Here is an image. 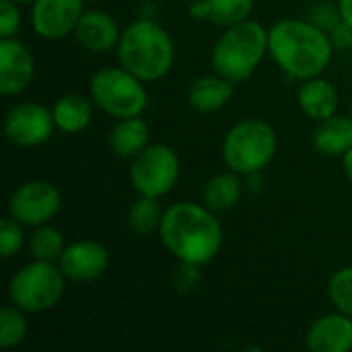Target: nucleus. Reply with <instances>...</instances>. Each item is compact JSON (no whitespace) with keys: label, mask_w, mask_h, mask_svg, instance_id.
Returning <instances> with one entry per match:
<instances>
[{"label":"nucleus","mask_w":352,"mask_h":352,"mask_svg":"<svg viewBox=\"0 0 352 352\" xmlns=\"http://www.w3.org/2000/svg\"><path fill=\"white\" fill-rule=\"evenodd\" d=\"M159 237L177 262L204 266L217 258L225 235L214 210L206 204L175 202L163 212Z\"/></svg>","instance_id":"f257e3e1"},{"label":"nucleus","mask_w":352,"mask_h":352,"mask_svg":"<svg viewBox=\"0 0 352 352\" xmlns=\"http://www.w3.org/2000/svg\"><path fill=\"white\" fill-rule=\"evenodd\" d=\"M330 33L309 19H283L268 29V54L291 78L320 76L332 62Z\"/></svg>","instance_id":"f03ea898"},{"label":"nucleus","mask_w":352,"mask_h":352,"mask_svg":"<svg viewBox=\"0 0 352 352\" xmlns=\"http://www.w3.org/2000/svg\"><path fill=\"white\" fill-rule=\"evenodd\" d=\"M120 66L144 82L165 78L175 60V45L171 35L151 19L130 23L118 43Z\"/></svg>","instance_id":"7ed1b4c3"},{"label":"nucleus","mask_w":352,"mask_h":352,"mask_svg":"<svg viewBox=\"0 0 352 352\" xmlns=\"http://www.w3.org/2000/svg\"><path fill=\"white\" fill-rule=\"evenodd\" d=\"M266 54L268 29L258 21L245 19L237 25L225 27V33L212 47L210 62L217 74L231 82H243L258 70Z\"/></svg>","instance_id":"20e7f679"},{"label":"nucleus","mask_w":352,"mask_h":352,"mask_svg":"<svg viewBox=\"0 0 352 352\" xmlns=\"http://www.w3.org/2000/svg\"><path fill=\"white\" fill-rule=\"evenodd\" d=\"M278 148L274 128L260 120L248 118L229 128L223 140V161L229 171L239 175L260 173L270 165Z\"/></svg>","instance_id":"39448f33"},{"label":"nucleus","mask_w":352,"mask_h":352,"mask_svg":"<svg viewBox=\"0 0 352 352\" xmlns=\"http://www.w3.org/2000/svg\"><path fill=\"white\" fill-rule=\"evenodd\" d=\"M66 280L58 262L31 260L10 276L8 301L25 314L50 311L62 301Z\"/></svg>","instance_id":"423d86ee"},{"label":"nucleus","mask_w":352,"mask_h":352,"mask_svg":"<svg viewBox=\"0 0 352 352\" xmlns=\"http://www.w3.org/2000/svg\"><path fill=\"white\" fill-rule=\"evenodd\" d=\"M93 103L116 120L142 116L148 105L144 80L128 72L124 66L99 68L89 82Z\"/></svg>","instance_id":"0eeeda50"},{"label":"nucleus","mask_w":352,"mask_h":352,"mask_svg":"<svg viewBox=\"0 0 352 352\" xmlns=\"http://www.w3.org/2000/svg\"><path fill=\"white\" fill-rule=\"evenodd\" d=\"M182 173V163L177 153L167 144H148L140 155L132 159L130 184L138 196L163 198L169 194Z\"/></svg>","instance_id":"6e6552de"},{"label":"nucleus","mask_w":352,"mask_h":352,"mask_svg":"<svg viewBox=\"0 0 352 352\" xmlns=\"http://www.w3.org/2000/svg\"><path fill=\"white\" fill-rule=\"evenodd\" d=\"M62 206L60 190L45 179H31L16 186L8 198V217L23 227H41L50 223Z\"/></svg>","instance_id":"1a4fd4ad"},{"label":"nucleus","mask_w":352,"mask_h":352,"mask_svg":"<svg viewBox=\"0 0 352 352\" xmlns=\"http://www.w3.org/2000/svg\"><path fill=\"white\" fill-rule=\"evenodd\" d=\"M56 124L52 109L37 101H23L14 107H10L2 122L4 138L12 146L21 148H33L52 138Z\"/></svg>","instance_id":"9d476101"},{"label":"nucleus","mask_w":352,"mask_h":352,"mask_svg":"<svg viewBox=\"0 0 352 352\" xmlns=\"http://www.w3.org/2000/svg\"><path fill=\"white\" fill-rule=\"evenodd\" d=\"M82 12V0H35L31 27L39 37L56 41L74 33Z\"/></svg>","instance_id":"9b49d317"},{"label":"nucleus","mask_w":352,"mask_h":352,"mask_svg":"<svg viewBox=\"0 0 352 352\" xmlns=\"http://www.w3.org/2000/svg\"><path fill=\"white\" fill-rule=\"evenodd\" d=\"M62 274L72 283H91L105 274L109 266V252L93 239L68 243L58 260Z\"/></svg>","instance_id":"f8f14e48"},{"label":"nucleus","mask_w":352,"mask_h":352,"mask_svg":"<svg viewBox=\"0 0 352 352\" xmlns=\"http://www.w3.org/2000/svg\"><path fill=\"white\" fill-rule=\"evenodd\" d=\"M35 78V60L27 45L14 37L0 39V93L14 97Z\"/></svg>","instance_id":"ddd939ff"},{"label":"nucleus","mask_w":352,"mask_h":352,"mask_svg":"<svg viewBox=\"0 0 352 352\" xmlns=\"http://www.w3.org/2000/svg\"><path fill=\"white\" fill-rule=\"evenodd\" d=\"M305 349L309 352H351L352 351V318L334 311L318 318L307 334Z\"/></svg>","instance_id":"4468645a"},{"label":"nucleus","mask_w":352,"mask_h":352,"mask_svg":"<svg viewBox=\"0 0 352 352\" xmlns=\"http://www.w3.org/2000/svg\"><path fill=\"white\" fill-rule=\"evenodd\" d=\"M74 37L85 50L101 54L118 47L122 31L111 14L103 10H85L80 21L76 23Z\"/></svg>","instance_id":"2eb2a0df"},{"label":"nucleus","mask_w":352,"mask_h":352,"mask_svg":"<svg viewBox=\"0 0 352 352\" xmlns=\"http://www.w3.org/2000/svg\"><path fill=\"white\" fill-rule=\"evenodd\" d=\"M297 103L309 120L324 122L336 116L338 105H340V95L330 80L322 76H314V78L303 80V85L299 87Z\"/></svg>","instance_id":"dca6fc26"},{"label":"nucleus","mask_w":352,"mask_h":352,"mask_svg":"<svg viewBox=\"0 0 352 352\" xmlns=\"http://www.w3.org/2000/svg\"><path fill=\"white\" fill-rule=\"evenodd\" d=\"M233 85L221 74L198 76L188 89V103L200 113H214L223 109L233 97Z\"/></svg>","instance_id":"f3484780"},{"label":"nucleus","mask_w":352,"mask_h":352,"mask_svg":"<svg viewBox=\"0 0 352 352\" xmlns=\"http://www.w3.org/2000/svg\"><path fill=\"white\" fill-rule=\"evenodd\" d=\"M148 138H151L148 124L140 116H134V118L120 120L111 128L107 142H109V148L116 157L134 159L136 155H140L148 146Z\"/></svg>","instance_id":"a211bd4d"},{"label":"nucleus","mask_w":352,"mask_h":352,"mask_svg":"<svg viewBox=\"0 0 352 352\" xmlns=\"http://www.w3.org/2000/svg\"><path fill=\"white\" fill-rule=\"evenodd\" d=\"M254 0H194L190 2V16L210 21L217 27H231L250 19Z\"/></svg>","instance_id":"6ab92c4d"},{"label":"nucleus","mask_w":352,"mask_h":352,"mask_svg":"<svg viewBox=\"0 0 352 352\" xmlns=\"http://www.w3.org/2000/svg\"><path fill=\"white\" fill-rule=\"evenodd\" d=\"M314 148L324 157H344L352 148V116H332L314 132Z\"/></svg>","instance_id":"aec40b11"},{"label":"nucleus","mask_w":352,"mask_h":352,"mask_svg":"<svg viewBox=\"0 0 352 352\" xmlns=\"http://www.w3.org/2000/svg\"><path fill=\"white\" fill-rule=\"evenodd\" d=\"M93 105H95L93 99L89 101L82 95L60 97L52 107L56 128L66 134H78L87 130L93 122Z\"/></svg>","instance_id":"412c9836"},{"label":"nucleus","mask_w":352,"mask_h":352,"mask_svg":"<svg viewBox=\"0 0 352 352\" xmlns=\"http://www.w3.org/2000/svg\"><path fill=\"white\" fill-rule=\"evenodd\" d=\"M241 194H243V184L239 179V173L225 171V173L212 175L206 182L204 192H202V200L210 210L227 212L239 204Z\"/></svg>","instance_id":"4be33fe9"},{"label":"nucleus","mask_w":352,"mask_h":352,"mask_svg":"<svg viewBox=\"0 0 352 352\" xmlns=\"http://www.w3.org/2000/svg\"><path fill=\"white\" fill-rule=\"evenodd\" d=\"M163 212L165 210L161 208L159 198L138 196L128 210V227L138 235H151V233L159 231Z\"/></svg>","instance_id":"5701e85b"},{"label":"nucleus","mask_w":352,"mask_h":352,"mask_svg":"<svg viewBox=\"0 0 352 352\" xmlns=\"http://www.w3.org/2000/svg\"><path fill=\"white\" fill-rule=\"evenodd\" d=\"M29 254L33 260H41V262H58L66 243H64V235L60 229L52 227L50 223L35 227V233L29 237Z\"/></svg>","instance_id":"b1692460"},{"label":"nucleus","mask_w":352,"mask_h":352,"mask_svg":"<svg viewBox=\"0 0 352 352\" xmlns=\"http://www.w3.org/2000/svg\"><path fill=\"white\" fill-rule=\"evenodd\" d=\"M27 334H29V322L25 318V311L12 303L4 305L0 311V346L14 349L25 342Z\"/></svg>","instance_id":"393cba45"},{"label":"nucleus","mask_w":352,"mask_h":352,"mask_svg":"<svg viewBox=\"0 0 352 352\" xmlns=\"http://www.w3.org/2000/svg\"><path fill=\"white\" fill-rule=\"evenodd\" d=\"M328 297L334 309L352 318V266L340 268L328 283Z\"/></svg>","instance_id":"a878e982"},{"label":"nucleus","mask_w":352,"mask_h":352,"mask_svg":"<svg viewBox=\"0 0 352 352\" xmlns=\"http://www.w3.org/2000/svg\"><path fill=\"white\" fill-rule=\"evenodd\" d=\"M25 245V231L23 225L16 223L12 217H4L0 221V256L4 260L16 256Z\"/></svg>","instance_id":"bb28decb"},{"label":"nucleus","mask_w":352,"mask_h":352,"mask_svg":"<svg viewBox=\"0 0 352 352\" xmlns=\"http://www.w3.org/2000/svg\"><path fill=\"white\" fill-rule=\"evenodd\" d=\"M21 10L19 4L12 0H0V37H14L21 31Z\"/></svg>","instance_id":"cd10ccee"},{"label":"nucleus","mask_w":352,"mask_h":352,"mask_svg":"<svg viewBox=\"0 0 352 352\" xmlns=\"http://www.w3.org/2000/svg\"><path fill=\"white\" fill-rule=\"evenodd\" d=\"M309 21H311L314 25H318L320 29H324V31L330 33V31L342 21V16H340L338 6H332V4H318V6L311 8Z\"/></svg>","instance_id":"c85d7f7f"},{"label":"nucleus","mask_w":352,"mask_h":352,"mask_svg":"<svg viewBox=\"0 0 352 352\" xmlns=\"http://www.w3.org/2000/svg\"><path fill=\"white\" fill-rule=\"evenodd\" d=\"M200 266H194V264H186V262H179L175 274H173V287L177 293H190L198 280H200V272H198Z\"/></svg>","instance_id":"c756f323"},{"label":"nucleus","mask_w":352,"mask_h":352,"mask_svg":"<svg viewBox=\"0 0 352 352\" xmlns=\"http://www.w3.org/2000/svg\"><path fill=\"white\" fill-rule=\"evenodd\" d=\"M330 39H332V45L334 47H352V27L349 23L340 21L332 31H330Z\"/></svg>","instance_id":"7c9ffc66"},{"label":"nucleus","mask_w":352,"mask_h":352,"mask_svg":"<svg viewBox=\"0 0 352 352\" xmlns=\"http://www.w3.org/2000/svg\"><path fill=\"white\" fill-rule=\"evenodd\" d=\"M338 10L342 21L352 27V0H338Z\"/></svg>","instance_id":"2f4dec72"},{"label":"nucleus","mask_w":352,"mask_h":352,"mask_svg":"<svg viewBox=\"0 0 352 352\" xmlns=\"http://www.w3.org/2000/svg\"><path fill=\"white\" fill-rule=\"evenodd\" d=\"M342 169H344V175L346 179L352 184V148L342 157Z\"/></svg>","instance_id":"473e14b6"},{"label":"nucleus","mask_w":352,"mask_h":352,"mask_svg":"<svg viewBox=\"0 0 352 352\" xmlns=\"http://www.w3.org/2000/svg\"><path fill=\"white\" fill-rule=\"evenodd\" d=\"M12 2H16V4H33L35 0H12Z\"/></svg>","instance_id":"72a5a7b5"},{"label":"nucleus","mask_w":352,"mask_h":352,"mask_svg":"<svg viewBox=\"0 0 352 352\" xmlns=\"http://www.w3.org/2000/svg\"><path fill=\"white\" fill-rule=\"evenodd\" d=\"M184 2H194V0H184Z\"/></svg>","instance_id":"f704fd0d"},{"label":"nucleus","mask_w":352,"mask_h":352,"mask_svg":"<svg viewBox=\"0 0 352 352\" xmlns=\"http://www.w3.org/2000/svg\"><path fill=\"white\" fill-rule=\"evenodd\" d=\"M351 116H352V105H351Z\"/></svg>","instance_id":"c9c22d12"}]
</instances>
